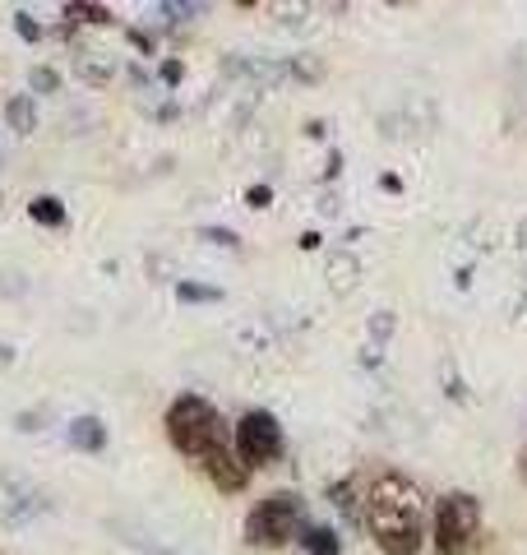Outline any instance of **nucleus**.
I'll list each match as a JSON object with an SVG mask.
<instances>
[{
  "mask_svg": "<svg viewBox=\"0 0 527 555\" xmlns=\"http://www.w3.org/2000/svg\"><path fill=\"white\" fill-rule=\"evenodd\" d=\"M361 524L371 528L384 555H421V546H426V495L412 477L384 473L365 491Z\"/></svg>",
  "mask_w": 527,
  "mask_h": 555,
  "instance_id": "1",
  "label": "nucleus"
},
{
  "mask_svg": "<svg viewBox=\"0 0 527 555\" xmlns=\"http://www.w3.org/2000/svg\"><path fill=\"white\" fill-rule=\"evenodd\" d=\"M163 426H167V440H171L176 454H185V459H195V463H200L218 440L232 436V430H227V422L218 416V408L208 403L204 393H181V398H176V403L167 408Z\"/></svg>",
  "mask_w": 527,
  "mask_h": 555,
  "instance_id": "2",
  "label": "nucleus"
},
{
  "mask_svg": "<svg viewBox=\"0 0 527 555\" xmlns=\"http://www.w3.org/2000/svg\"><path fill=\"white\" fill-rule=\"evenodd\" d=\"M306 528V500L296 491H273L245 514V542L255 551H283Z\"/></svg>",
  "mask_w": 527,
  "mask_h": 555,
  "instance_id": "3",
  "label": "nucleus"
},
{
  "mask_svg": "<svg viewBox=\"0 0 527 555\" xmlns=\"http://www.w3.org/2000/svg\"><path fill=\"white\" fill-rule=\"evenodd\" d=\"M481 532V500L467 491H449L435 500L430 514V546L435 555H463Z\"/></svg>",
  "mask_w": 527,
  "mask_h": 555,
  "instance_id": "4",
  "label": "nucleus"
},
{
  "mask_svg": "<svg viewBox=\"0 0 527 555\" xmlns=\"http://www.w3.org/2000/svg\"><path fill=\"white\" fill-rule=\"evenodd\" d=\"M232 449H236V459L250 467H269L283 459V426H278V416L273 412H264V408H250V412H241V422L232 426Z\"/></svg>",
  "mask_w": 527,
  "mask_h": 555,
  "instance_id": "5",
  "label": "nucleus"
},
{
  "mask_svg": "<svg viewBox=\"0 0 527 555\" xmlns=\"http://www.w3.org/2000/svg\"><path fill=\"white\" fill-rule=\"evenodd\" d=\"M200 467H204V477L218 486L222 495H241L245 486H250V467H245L241 459H236V449H232V436L227 440H218L208 454L200 459Z\"/></svg>",
  "mask_w": 527,
  "mask_h": 555,
  "instance_id": "6",
  "label": "nucleus"
},
{
  "mask_svg": "<svg viewBox=\"0 0 527 555\" xmlns=\"http://www.w3.org/2000/svg\"><path fill=\"white\" fill-rule=\"evenodd\" d=\"M65 440H69V449H79V454H102V449H107V422H102V416H75V422L65 426Z\"/></svg>",
  "mask_w": 527,
  "mask_h": 555,
  "instance_id": "7",
  "label": "nucleus"
},
{
  "mask_svg": "<svg viewBox=\"0 0 527 555\" xmlns=\"http://www.w3.org/2000/svg\"><path fill=\"white\" fill-rule=\"evenodd\" d=\"M301 546H306V555H343L338 532H333L329 524H306L301 528Z\"/></svg>",
  "mask_w": 527,
  "mask_h": 555,
  "instance_id": "8",
  "label": "nucleus"
},
{
  "mask_svg": "<svg viewBox=\"0 0 527 555\" xmlns=\"http://www.w3.org/2000/svg\"><path fill=\"white\" fill-rule=\"evenodd\" d=\"M5 120H10L14 134H33V130H38V102H33L28 93L10 98V102H5Z\"/></svg>",
  "mask_w": 527,
  "mask_h": 555,
  "instance_id": "9",
  "label": "nucleus"
},
{
  "mask_svg": "<svg viewBox=\"0 0 527 555\" xmlns=\"http://www.w3.org/2000/svg\"><path fill=\"white\" fill-rule=\"evenodd\" d=\"M28 218L38 222V228H65V204L56 195H38L28 204Z\"/></svg>",
  "mask_w": 527,
  "mask_h": 555,
  "instance_id": "10",
  "label": "nucleus"
},
{
  "mask_svg": "<svg viewBox=\"0 0 527 555\" xmlns=\"http://www.w3.org/2000/svg\"><path fill=\"white\" fill-rule=\"evenodd\" d=\"M176 301H181V306H218V301H222V287H208V283H176Z\"/></svg>",
  "mask_w": 527,
  "mask_h": 555,
  "instance_id": "11",
  "label": "nucleus"
},
{
  "mask_svg": "<svg viewBox=\"0 0 527 555\" xmlns=\"http://www.w3.org/2000/svg\"><path fill=\"white\" fill-rule=\"evenodd\" d=\"M329 500H333V505H338V514H343V518H351V524H357V518H361V505H357V486H351V481H333V486H329Z\"/></svg>",
  "mask_w": 527,
  "mask_h": 555,
  "instance_id": "12",
  "label": "nucleus"
},
{
  "mask_svg": "<svg viewBox=\"0 0 527 555\" xmlns=\"http://www.w3.org/2000/svg\"><path fill=\"white\" fill-rule=\"evenodd\" d=\"M28 89H33V93H61V69H56V65H33Z\"/></svg>",
  "mask_w": 527,
  "mask_h": 555,
  "instance_id": "13",
  "label": "nucleus"
},
{
  "mask_svg": "<svg viewBox=\"0 0 527 555\" xmlns=\"http://www.w3.org/2000/svg\"><path fill=\"white\" fill-rule=\"evenodd\" d=\"M65 14L75 24H112V10L107 5H65Z\"/></svg>",
  "mask_w": 527,
  "mask_h": 555,
  "instance_id": "14",
  "label": "nucleus"
},
{
  "mask_svg": "<svg viewBox=\"0 0 527 555\" xmlns=\"http://www.w3.org/2000/svg\"><path fill=\"white\" fill-rule=\"evenodd\" d=\"M79 79L83 83H112V65H102V61H79Z\"/></svg>",
  "mask_w": 527,
  "mask_h": 555,
  "instance_id": "15",
  "label": "nucleus"
},
{
  "mask_svg": "<svg viewBox=\"0 0 527 555\" xmlns=\"http://www.w3.org/2000/svg\"><path fill=\"white\" fill-rule=\"evenodd\" d=\"M157 14H163V20H200L204 5H176V0H163Z\"/></svg>",
  "mask_w": 527,
  "mask_h": 555,
  "instance_id": "16",
  "label": "nucleus"
},
{
  "mask_svg": "<svg viewBox=\"0 0 527 555\" xmlns=\"http://www.w3.org/2000/svg\"><path fill=\"white\" fill-rule=\"evenodd\" d=\"M14 33H20L24 42H42V28H38V20H33L28 10H20V14H14Z\"/></svg>",
  "mask_w": 527,
  "mask_h": 555,
  "instance_id": "17",
  "label": "nucleus"
},
{
  "mask_svg": "<svg viewBox=\"0 0 527 555\" xmlns=\"http://www.w3.org/2000/svg\"><path fill=\"white\" fill-rule=\"evenodd\" d=\"M200 241H214V246H222V250H236L241 246V236L227 232V228H200Z\"/></svg>",
  "mask_w": 527,
  "mask_h": 555,
  "instance_id": "18",
  "label": "nucleus"
},
{
  "mask_svg": "<svg viewBox=\"0 0 527 555\" xmlns=\"http://www.w3.org/2000/svg\"><path fill=\"white\" fill-rule=\"evenodd\" d=\"M245 199H250V208H269L273 190H269V185H250V190H245Z\"/></svg>",
  "mask_w": 527,
  "mask_h": 555,
  "instance_id": "19",
  "label": "nucleus"
},
{
  "mask_svg": "<svg viewBox=\"0 0 527 555\" xmlns=\"http://www.w3.org/2000/svg\"><path fill=\"white\" fill-rule=\"evenodd\" d=\"M157 75H163V83H181V79H185V65H181V61H163V69H157Z\"/></svg>",
  "mask_w": 527,
  "mask_h": 555,
  "instance_id": "20",
  "label": "nucleus"
},
{
  "mask_svg": "<svg viewBox=\"0 0 527 555\" xmlns=\"http://www.w3.org/2000/svg\"><path fill=\"white\" fill-rule=\"evenodd\" d=\"M375 338H384V334H394V315H384V310H380V315H375Z\"/></svg>",
  "mask_w": 527,
  "mask_h": 555,
  "instance_id": "21",
  "label": "nucleus"
},
{
  "mask_svg": "<svg viewBox=\"0 0 527 555\" xmlns=\"http://www.w3.org/2000/svg\"><path fill=\"white\" fill-rule=\"evenodd\" d=\"M380 190H389V195H398V190H402V181L394 177V171H384V177H380Z\"/></svg>",
  "mask_w": 527,
  "mask_h": 555,
  "instance_id": "22",
  "label": "nucleus"
},
{
  "mask_svg": "<svg viewBox=\"0 0 527 555\" xmlns=\"http://www.w3.org/2000/svg\"><path fill=\"white\" fill-rule=\"evenodd\" d=\"M301 250H320V232H301V241H296Z\"/></svg>",
  "mask_w": 527,
  "mask_h": 555,
  "instance_id": "23",
  "label": "nucleus"
},
{
  "mask_svg": "<svg viewBox=\"0 0 527 555\" xmlns=\"http://www.w3.org/2000/svg\"><path fill=\"white\" fill-rule=\"evenodd\" d=\"M130 42H134L139 51H153V38H149V33H130Z\"/></svg>",
  "mask_w": 527,
  "mask_h": 555,
  "instance_id": "24",
  "label": "nucleus"
},
{
  "mask_svg": "<svg viewBox=\"0 0 527 555\" xmlns=\"http://www.w3.org/2000/svg\"><path fill=\"white\" fill-rule=\"evenodd\" d=\"M523 477H527V454H523Z\"/></svg>",
  "mask_w": 527,
  "mask_h": 555,
  "instance_id": "25",
  "label": "nucleus"
}]
</instances>
